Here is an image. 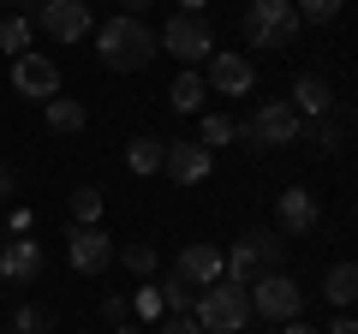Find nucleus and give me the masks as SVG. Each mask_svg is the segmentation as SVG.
<instances>
[{
  "label": "nucleus",
  "instance_id": "423d86ee",
  "mask_svg": "<svg viewBox=\"0 0 358 334\" xmlns=\"http://www.w3.org/2000/svg\"><path fill=\"white\" fill-rule=\"evenodd\" d=\"M162 54H173V60H185L197 72V66L209 60V54H215V36H209V24L197 13H173L162 24Z\"/></svg>",
  "mask_w": 358,
  "mask_h": 334
},
{
  "label": "nucleus",
  "instance_id": "9d476101",
  "mask_svg": "<svg viewBox=\"0 0 358 334\" xmlns=\"http://www.w3.org/2000/svg\"><path fill=\"white\" fill-rule=\"evenodd\" d=\"M66 257H72L78 275H102L108 257H114V245H108L102 227H72V233H66Z\"/></svg>",
  "mask_w": 358,
  "mask_h": 334
},
{
  "label": "nucleus",
  "instance_id": "72a5a7b5",
  "mask_svg": "<svg viewBox=\"0 0 358 334\" xmlns=\"http://www.w3.org/2000/svg\"><path fill=\"white\" fill-rule=\"evenodd\" d=\"M120 6H126V18H143V13L155 6V0H120Z\"/></svg>",
  "mask_w": 358,
  "mask_h": 334
},
{
  "label": "nucleus",
  "instance_id": "c85d7f7f",
  "mask_svg": "<svg viewBox=\"0 0 358 334\" xmlns=\"http://www.w3.org/2000/svg\"><path fill=\"white\" fill-rule=\"evenodd\" d=\"M13 334H48V310H36V305H24L13 317Z\"/></svg>",
  "mask_w": 358,
  "mask_h": 334
},
{
  "label": "nucleus",
  "instance_id": "c9c22d12",
  "mask_svg": "<svg viewBox=\"0 0 358 334\" xmlns=\"http://www.w3.org/2000/svg\"><path fill=\"white\" fill-rule=\"evenodd\" d=\"M114 334H143V328H131V322H120V328H114Z\"/></svg>",
  "mask_w": 358,
  "mask_h": 334
},
{
  "label": "nucleus",
  "instance_id": "f8f14e48",
  "mask_svg": "<svg viewBox=\"0 0 358 334\" xmlns=\"http://www.w3.org/2000/svg\"><path fill=\"white\" fill-rule=\"evenodd\" d=\"M173 275H179V281H192L197 293H203L209 281H221V275H227V257H221L215 245H203V239H197V245H185V251H179Z\"/></svg>",
  "mask_w": 358,
  "mask_h": 334
},
{
  "label": "nucleus",
  "instance_id": "4c0bfd02",
  "mask_svg": "<svg viewBox=\"0 0 358 334\" xmlns=\"http://www.w3.org/2000/svg\"><path fill=\"white\" fill-rule=\"evenodd\" d=\"M0 6H13V0H0Z\"/></svg>",
  "mask_w": 358,
  "mask_h": 334
},
{
  "label": "nucleus",
  "instance_id": "a211bd4d",
  "mask_svg": "<svg viewBox=\"0 0 358 334\" xmlns=\"http://www.w3.org/2000/svg\"><path fill=\"white\" fill-rule=\"evenodd\" d=\"M162 155H167V138H131V150H126V167L131 173H162Z\"/></svg>",
  "mask_w": 358,
  "mask_h": 334
},
{
  "label": "nucleus",
  "instance_id": "7ed1b4c3",
  "mask_svg": "<svg viewBox=\"0 0 358 334\" xmlns=\"http://www.w3.org/2000/svg\"><path fill=\"white\" fill-rule=\"evenodd\" d=\"M299 6L293 0H251V13H245V42L251 48H287L299 36Z\"/></svg>",
  "mask_w": 358,
  "mask_h": 334
},
{
  "label": "nucleus",
  "instance_id": "4468645a",
  "mask_svg": "<svg viewBox=\"0 0 358 334\" xmlns=\"http://www.w3.org/2000/svg\"><path fill=\"white\" fill-rule=\"evenodd\" d=\"M275 215H281V233L305 239V233L322 221V209H317V197H310L305 185H287V191H281V203H275Z\"/></svg>",
  "mask_w": 358,
  "mask_h": 334
},
{
  "label": "nucleus",
  "instance_id": "2eb2a0df",
  "mask_svg": "<svg viewBox=\"0 0 358 334\" xmlns=\"http://www.w3.org/2000/svg\"><path fill=\"white\" fill-rule=\"evenodd\" d=\"M346 126H352V108H329V114H317L310 126H299V138L310 143V150H322V155H334L346 143Z\"/></svg>",
  "mask_w": 358,
  "mask_h": 334
},
{
  "label": "nucleus",
  "instance_id": "f257e3e1",
  "mask_svg": "<svg viewBox=\"0 0 358 334\" xmlns=\"http://www.w3.org/2000/svg\"><path fill=\"white\" fill-rule=\"evenodd\" d=\"M96 54H102V66L108 72H143V66L155 60V30L143 24V18H108L102 30H96Z\"/></svg>",
  "mask_w": 358,
  "mask_h": 334
},
{
  "label": "nucleus",
  "instance_id": "5701e85b",
  "mask_svg": "<svg viewBox=\"0 0 358 334\" xmlns=\"http://www.w3.org/2000/svg\"><path fill=\"white\" fill-rule=\"evenodd\" d=\"M162 305H167V317H192L197 286H192V281H179V275H167V281H162Z\"/></svg>",
  "mask_w": 358,
  "mask_h": 334
},
{
  "label": "nucleus",
  "instance_id": "bb28decb",
  "mask_svg": "<svg viewBox=\"0 0 358 334\" xmlns=\"http://www.w3.org/2000/svg\"><path fill=\"white\" fill-rule=\"evenodd\" d=\"M131 310H138V317H150V322H162V317H167V305H162V286H138Z\"/></svg>",
  "mask_w": 358,
  "mask_h": 334
},
{
  "label": "nucleus",
  "instance_id": "e433bc0d",
  "mask_svg": "<svg viewBox=\"0 0 358 334\" xmlns=\"http://www.w3.org/2000/svg\"><path fill=\"white\" fill-rule=\"evenodd\" d=\"M0 298H6V281H0Z\"/></svg>",
  "mask_w": 358,
  "mask_h": 334
},
{
  "label": "nucleus",
  "instance_id": "ddd939ff",
  "mask_svg": "<svg viewBox=\"0 0 358 334\" xmlns=\"http://www.w3.org/2000/svg\"><path fill=\"white\" fill-rule=\"evenodd\" d=\"M42 269H48V257H42L36 239H6V251H0V281H42Z\"/></svg>",
  "mask_w": 358,
  "mask_h": 334
},
{
  "label": "nucleus",
  "instance_id": "393cba45",
  "mask_svg": "<svg viewBox=\"0 0 358 334\" xmlns=\"http://www.w3.org/2000/svg\"><path fill=\"white\" fill-rule=\"evenodd\" d=\"M0 48H6V54H13V60H18V54H30V18H0Z\"/></svg>",
  "mask_w": 358,
  "mask_h": 334
},
{
  "label": "nucleus",
  "instance_id": "2f4dec72",
  "mask_svg": "<svg viewBox=\"0 0 358 334\" xmlns=\"http://www.w3.org/2000/svg\"><path fill=\"white\" fill-rule=\"evenodd\" d=\"M18 191V180H13V167H0V203H6V197Z\"/></svg>",
  "mask_w": 358,
  "mask_h": 334
},
{
  "label": "nucleus",
  "instance_id": "412c9836",
  "mask_svg": "<svg viewBox=\"0 0 358 334\" xmlns=\"http://www.w3.org/2000/svg\"><path fill=\"white\" fill-rule=\"evenodd\" d=\"M102 185H78L72 191V227H96V221H102Z\"/></svg>",
  "mask_w": 358,
  "mask_h": 334
},
{
  "label": "nucleus",
  "instance_id": "f03ea898",
  "mask_svg": "<svg viewBox=\"0 0 358 334\" xmlns=\"http://www.w3.org/2000/svg\"><path fill=\"white\" fill-rule=\"evenodd\" d=\"M192 317H197V328H203V334H239L245 322H251V286L221 275V281H209L203 293H197Z\"/></svg>",
  "mask_w": 358,
  "mask_h": 334
},
{
  "label": "nucleus",
  "instance_id": "4be33fe9",
  "mask_svg": "<svg viewBox=\"0 0 358 334\" xmlns=\"http://www.w3.org/2000/svg\"><path fill=\"white\" fill-rule=\"evenodd\" d=\"M245 251H251V263L257 269H281V233H245Z\"/></svg>",
  "mask_w": 358,
  "mask_h": 334
},
{
  "label": "nucleus",
  "instance_id": "f704fd0d",
  "mask_svg": "<svg viewBox=\"0 0 358 334\" xmlns=\"http://www.w3.org/2000/svg\"><path fill=\"white\" fill-rule=\"evenodd\" d=\"M173 6H179V13H203L209 0H173Z\"/></svg>",
  "mask_w": 358,
  "mask_h": 334
},
{
  "label": "nucleus",
  "instance_id": "6e6552de",
  "mask_svg": "<svg viewBox=\"0 0 358 334\" xmlns=\"http://www.w3.org/2000/svg\"><path fill=\"white\" fill-rule=\"evenodd\" d=\"M13 90L24 96V102H54V96H60V66L48 60V54H18L13 60Z\"/></svg>",
  "mask_w": 358,
  "mask_h": 334
},
{
  "label": "nucleus",
  "instance_id": "f3484780",
  "mask_svg": "<svg viewBox=\"0 0 358 334\" xmlns=\"http://www.w3.org/2000/svg\"><path fill=\"white\" fill-rule=\"evenodd\" d=\"M322 293H329V305H358V263H334L329 275H322Z\"/></svg>",
  "mask_w": 358,
  "mask_h": 334
},
{
  "label": "nucleus",
  "instance_id": "9b49d317",
  "mask_svg": "<svg viewBox=\"0 0 358 334\" xmlns=\"http://www.w3.org/2000/svg\"><path fill=\"white\" fill-rule=\"evenodd\" d=\"M209 84H215L221 96H251L257 66L245 60V54H233V48H215V54H209Z\"/></svg>",
  "mask_w": 358,
  "mask_h": 334
},
{
  "label": "nucleus",
  "instance_id": "7c9ffc66",
  "mask_svg": "<svg viewBox=\"0 0 358 334\" xmlns=\"http://www.w3.org/2000/svg\"><path fill=\"white\" fill-rule=\"evenodd\" d=\"M322 334H358V317H346V310H341V317H334Z\"/></svg>",
  "mask_w": 358,
  "mask_h": 334
},
{
  "label": "nucleus",
  "instance_id": "1a4fd4ad",
  "mask_svg": "<svg viewBox=\"0 0 358 334\" xmlns=\"http://www.w3.org/2000/svg\"><path fill=\"white\" fill-rule=\"evenodd\" d=\"M209 167H215V155L203 150L197 138H167V155H162V173L173 185H203Z\"/></svg>",
  "mask_w": 358,
  "mask_h": 334
},
{
  "label": "nucleus",
  "instance_id": "aec40b11",
  "mask_svg": "<svg viewBox=\"0 0 358 334\" xmlns=\"http://www.w3.org/2000/svg\"><path fill=\"white\" fill-rule=\"evenodd\" d=\"M48 108V131H84V102H72V96H54V102H42Z\"/></svg>",
  "mask_w": 358,
  "mask_h": 334
},
{
  "label": "nucleus",
  "instance_id": "c756f323",
  "mask_svg": "<svg viewBox=\"0 0 358 334\" xmlns=\"http://www.w3.org/2000/svg\"><path fill=\"white\" fill-rule=\"evenodd\" d=\"M155 334H203V328H197V317H162Z\"/></svg>",
  "mask_w": 358,
  "mask_h": 334
},
{
  "label": "nucleus",
  "instance_id": "20e7f679",
  "mask_svg": "<svg viewBox=\"0 0 358 334\" xmlns=\"http://www.w3.org/2000/svg\"><path fill=\"white\" fill-rule=\"evenodd\" d=\"M299 126L305 119L293 114V102H263V108H251L239 119V138L251 150H281V143H299Z\"/></svg>",
  "mask_w": 358,
  "mask_h": 334
},
{
  "label": "nucleus",
  "instance_id": "39448f33",
  "mask_svg": "<svg viewBox=\"0 0 358 334\" xmlns=\"http://www.w3.org/2000/svg\"><path fill=\"white\" fill-rule=\"evenodd\" d=\"M251 310L268 317V322H293V317H305V286H299L293 275L268 269L263 281H251Z\"/></svg>",
  "mask_w": 358,
  "mask_h": 334
},
{
  "label": "nucleus",
  "instance_id": "a878e982",
  "mask_svg": "<svg viewBox=\"0 0 358 334\" xmlns=\"http://www.w3.org/2000/svg\"><path fill=\"white\" fill-rule=\"evenodd\" d=\"M120 263H126L138 281H150V275H155V245H126V251H120Z\"/></svg>",
  "mask_w": 358,
  "mask_h": 334
},
{
  "label": "nucleus",
  "instance_id": "b1692460",
  "mask_svg": "<svg viewBox=\"0 0 358 334\" xmlns=\"http://www.w3.org/2000/svg\"><path fill=\"white\" fill-rule=\"evenodd\" d=\"M233 138H239V119H227V114H203V138H197V143H203L209 155H215L221 143H233Z\"/></svg>",
  "mask_w": 358,
  "mask_h": 334
},
{
  "label": "nucleus",
  "instance_id": "cd10ccee",
  "mask_svg": "<svg viewBox=\"0 0 358 334\" xmlns=\"http://www.w3.org/2000/svg\"><path fill=\"white\" fill-rule=\"evenodd\" d=\"M299 18L305 24H329V18H341V0H299Z\"/></svg>",
  "mask_w": 358,
  "mask_h": 334
},
{
  "label": "nucleus",
  "instance_id": "58836bf2",
  "mask_svg": "<svg viewBox=\"0 0 358 334\" xmlns=\"http://www.w3.org/2000/svg\"><path fill=\"white\" fill-rule=\"evenodd\" d=\"M0 334H13V328H0Z\"/></svg>",
  "mask_w": 358,
  "mask_h": 334
},
{
  "label": "nucleus",
  "instance_id": "473e14b6",
  "mask_svg": "<svg viewBox=\"0 0 358 334\" xmlns=\"http://www.w3.org/2000/svg\"><path fill=\"white\" fill-rule=\"evenodd\" d=\"M281 334H322V328H310L305 317H293V322H281Z\"/></svg>",
  "mask_w": 358,
  "mask_h": 334
},
{
  "label": "nucleus",
  "instance_id": "dca6fc26",
  "mask_svg": "<svg viewBox=\"0 0 358 334\" xmlns=\"http://www.w3.org/2000/svg\"><path fill=\"white\" fill-rule=\"evenodd\" d=\"M329 108H334L329 84H322L317 72H299V78H293V114H299V119H317V114H329Z\"/></svg>",
  "mask_w": 358,
  "mask_h": 334
},
{
  "label": "nucleus",
  "instance_id": "0eeeda50",
  "mask_svg": "<svg viewBox=\"0 0 358 334\" xmlns=\"http://www.w3.org/2000/svg\"><path fill=\"white\" fill-rule=\"evenodd\" d=\"M30 18L54 42H84L90 36V6L84 0H30Z\"/></svg>",
  "mask_w": 358,
  "mask_h": 334
},
{
  "label": "nucleus",
  "instance_id": "6ab92c4d",
  "mask_svg": "<svg viewBox=\"0 0 358 334\" xmlns=\"http://www.w3.org/2000/svg\"><path fill=\"white\" fill-rule=\"evenodd\" d=\"M167 102H173L179 114H197V108H203V78H197L192 66H185V72L173 78V90H167Z\"/></svg>",
  "mask_w": 358,
  "mask_h": 334
}]
</instances>
